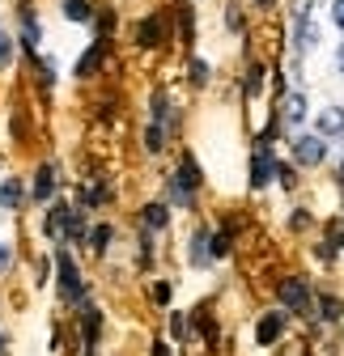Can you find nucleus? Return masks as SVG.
I'll list each match as a JSON object with an SVG mask.
<instances>
[{"label": "nucleus", "mask_w": 344, "mask_h": 356, "mask_svg": "<svg viewBox=\"0 0 344 356\" xmlns=\"http://www.w3.org/2000/svg\"><path fill=\"white\" fill-rule=\"evenodd\" d=\"M327 157V140L323 136H297L293 140V161L297 165H319Z\"/></svg>", "instance_id": "obj_1"}, {"label": "nucleus", "mask_w": 344, "mask_h": 356, "mask_svg": "<svg viewBox=\"0 0 344 356\" xmlns=\"http://www.w3.org/2000/svg\"><path fill=\"white\" fill-rule=\"evenodd\" d=\"M315 123H319V136H323V140H336V136H344V111H340V106H323Z\"/></svg>", "instance_id": "obj_2"}, {"label": "nucleus", "mask_w": 344, "mask_h": 356, "mask_svg": "<svg viewBox=\"0 0 344 356\" xmlns=\"http://www.w3.org/2000/svg\"><path fill=\"white\" fill-rule=\"evenodd\" d=\"M56 263H60V293H64L68 301H77V297H81V276H77L72 259H68V254H60Z\"/></svg>", "instance_id": "obj_3"}, {"label": "nucleus", "mask_w": 344, "mask_h": 356, "mask_svg": "<svg viewBox=\"0 0 344 356\" xmlns=\"http://www.w3.org/2000/svg\"><path fill=\"white\" fill-rule=\"evenodd\" d=\"M272 153L268 149H260V157L251 161V187H268V178H272Z\"/></svg>", "instance_id": "obj_4"}, {"label": "nucleus", "mask_w": 344, "mask_h": 356, "mask_svg": "<svg viewBox=\"0 0 344 356\" xmlns=\"http://www.w3.org/2000/svg\"><path fill=\"white\" fill-rule=\"evenodd\" d=\"M281 301H285V305H293V309H302V305L311 301V293H306V284H302V280H285V284H281Z\"/></svg>", "instance_id": "obj_5"}, {"label": "nucleus", "mask_w": 344, "mask_h": 356, "mask_svg": "<svg viewBox=\"0 0 344 356\" xmlns=\"http://www.w3.org/2000/svg\"><path fill=\"white\" fill-rule=\"evenodd\" d=\"M52 191H56V170L52 165H38V174H34V200H52Z\"/></svg>", "instance_id": "obj_6"}, {"label": "nucleus", "mask_w": 344, "mask_h": 356, "mask_svg": "<svg viewBox=\"0 0 344 356\" xmlns=\"http://www.w3.org/2000/svg\"><path fill=\"white\" fill-rule=\"evenodd\" d=\"M285 123H289V127L306 123V94H289V98H285Z\"/></svg>", "instance_id": "obj_7"}, {"label": "nucleus", "mask_w": 344, "mask_h": 356, "mask_svg": "<svg viewBox=\"0 0 344 356\" xmlns=\"http://www.w3.org/2000/svg\"><path fill=\"white\" fill-rule=\"evenodd\" d=\"M281 323H285L281 314H264L260 327H255V339H260V343H272V339L281 335Z\"/></svg>", "instance_id": "obj_8"}, {"label": "nucleus", "mask_w": 344, "mask_h": 356, "mask_svg": "<svg viewBox=\"0 0 344 356\" xmlns=\"http://www.w3.org/2000/svg\"><path fill=\"white\" fill-rule=\"evenodd\" d=\"M22 200H26V191H22V183H17V178H9V183H0V208H22Z\"/></svg>", "instance_id": "obj_9"}, {"label": "nucleus", "mask_w": 344, "mask_h": 356, "mask_svg": "<svg viewBox=\"0 0 344 356\" xmlns=\"http://www.w3.org/2000/svg\"><path fill=\"white\" fill-rule=\"evenodd\" d=\"M166 216H170V208H166V204H149V208L141 212L145 229H166Z\"/></svg>", "instance_id": "obj_10"}, {"label": "nucleus", "mask_w": 344, "mask_h": 356, "mask_svg": "<svg viewBox=\"0 0 344 356\" xmlns=\"http://www.w3.org/2000/svg\"><path fill=\"white\" fill-rule=\"evenodd\" d=\"M208 259H212V250H208V234L200 229V234L191 238V263H196V267H204Z\"/></svg>", "instance_id": "obj_11"}, {"label": "nucleus", "mask_w": 344, "mask_h": 356, "mask_svg": "<svg viewBox=\"0 0 344 356\" xmlns=\"http://www.w3.org/2000/svg\"><path fill=\"white\" fill-rule=\"evenodd\" d=\"M98 60H102V42H94V47H90V56H85V60L77 64V76H90V72L98 68Z\"/></svg>", "instance_id": "obj_12"}, {"label": "nucleus", "mask_w": 344, "mask_h": 356, "mask_svg": "<svg viewBox=\"0 0 344 356\" xmlns=\"http://www.w3.org/2000/svg\"><path fill=\"white\" fill-rule=\"evenodd\" d=\"M64 13L72 22H90V5H85V0H64Z\"/></svg>", "instance_id": "obj_13"}, {"label": "nucleus", "mask_w": 344, "mask_h": 356, "mask_svg": "<svg viewBox=\"0 0 344 356\" xmlns=\"http://www.w3.org/2000/svg\"><path fill=\"white\" fill-rule=\"evenodd\" d=\"M157 34H162V26H157V17H149V22L141 26V42H145V47H153V42H157Z\"/></svg>", "instance_id": "obj_14"}, {"label": "nucleus", "mask_w": 344, "mask_h": 356, "mask_svg": "<svg viewBox=\"0 0 344 356\" xmlns=\"http://www.w3.org/2000/svg\"><path fill=\"white\" fill-rule=\"evenodd\" d=\"M297 42H302V47H315V42H319V30H315V22L297 26Z\"/></svg>", "instance_id": "obj_15"}, {"label": "nucleus", "mask_w": 344, "mask_h": 356, "mask_svg": "<svg viewBox=\"0 0 344 356\" xmlns=\"http://www.w3.org/2000/svg\"><path fill=\"white\" fill-rule=\"evenodd\" d=\"M293 22H297V26L311 22V0H293Z\"/></svg>", "instance_id": "obj_16"}, {"label": "nucleus", "mask_w": 344, "mask_h": 356, "mask_svg": "<svg viewBox=\"0 0 344 356\" xmlns=\"http://www.w3.org/2000/svg\"><path fill=\"white\" fill-rule=\"evenodd\" d=\"M145 145H149V153H157V149H162V127H157V123L145 131Z\"/></svg>", "instance_id": "obj_17"}, {"label": "nucleus", "mask_w": 344, "mask_h": 356, "mask_svg": "<svg viewBox=\"0 0 344 356\" xmlns=\"http://www.w3.org/2000/svg\"><path fill=\"white\" fill-rule=\"evenodd\" d=\"M34 42H38V22L26 17V47H34Z\"/></svg>", "instance_id": "obj_18"}, {"label": "nucleus", "mask_w": 344, "mask_h": 356, "mask_svg": "<svg viewBox=\"0 0 344 356\" xmlns=\"http://www.w3.org/2000/svg\"><path fill=\"white\" fill-rule=\"evenodd\" d=\"M260 85H264V68H255V72H251V85H247V94H260Z\"/></svg>", "instance_id": "obj_19"}, {"label": "nucleus", "mask_w": 344, "mask_h": 356, "mask_svg": "<svg viewBox=\"0 0 344 356\" xmlns=\"http://www.w3.org/2000/svg\"><path fill=\"white\" fill-rule=\"evenodd\" d=\"M191 81H196V85H204V81H208V68H204V64H200V60H196V64H191Z\"/></svg>", "instance_id": "obj_20"}, {"label": "nucleus", "mask_w": 344, "mask_h": 356, "mask_svg": "<svg viewBox=\"0 0 344 356\" xmlns=\"http://www.w3.org/2000/svg\"><path fill=\"white\" fill-rule=\"evenodd\" d=\"M153 301L166 305V301H170V284H153Z\"/></svg>", "instance_id": "obj_21"}, {"label": "nucleus", "mask_w": 344, "mask_h": 356, "mask_svg": "<svg viewBox=\"0 0 344 356\" xmlns=\"http://www.w3.org/2000/svg\"><path fill=\"white\" fill-rule=\"evenodd\" d=\"M170 331H175V335H187V318L175 314V318H170Z\"/></svg>", "instance_id": "obj_22"}, {"label": "nucleus", "mask_w": 344, "mask_h": 356, "mask_svg": "<svg viewBox=\"0 0 344 356\" xmlns=\"http://www.w3.org/2000/svg\"><path fill=\"white\" fill-rule=\"evenodd\" d=\"M289 220H293V229H306V225H311V212H293Z\"/></svg>", "instance_id": "obj_23"}, {"label": "nucleus", "mask_w": 344, "mask_h": 356, "mask_svg": "<svg viewBox=\"0 0 344 356\" xmlns=\"http://www.w3.org/2000/svg\"><path fill=\"white\" fill-rule=\"evenodd\" d=\"M331 13H336V17H331V22H336V26H340V30H344V0H336V9H331Z\"/></svg>", "instance_id": "obj_24"}, {"label": "nucleus", "mask_w": 344, "mask_h": 356, "mask_svg": "<svg viewBox=\"0 0 344 356\" xmlns=\"http://www.w3.org/2000/svg\"><path fill=\"white\" fill-rule=\"evenodd\" d=\"M9 263H13V250H9V246H0V272H5Z\"/></svg>", "instance_id": "obj_25"}, {"label": "nucleus", "mask_w": 344, "mask_h": 356, "mask_svg": "<svg viewBox=\"0 0 344 356\" xmlns=\"http://www.w3.org/2000/svg\"><path fill=\"white\" fill-rule=\"evenodd\" d=\"M5 60H9V38L0 34V64H5Z\"/></svg>", "instance_id": "obj_26"}, {"label": "nucleus", "mask_w": 344, "mask_h": 356, "mask_svg": "<svg viewBox=\"0 0 344 356\" xmlns=\"http://www.w3.org/2000/svg\"><path fill=\"white\" fill-rule=\"evenodd\" d=\"M336 64H340V72H344V42H340V51H336Z\"/></svg>", "instance_id": "obj_27"}, {"label": "nucleus", "mask_w": 344, "mask_h": 356, "mask_svg": "<svg viewBox=\"0 0 344 356\" xmlns=\"http://www.w3.org/2000/svg\"><path fill=\"white\" fill-rule=\"evenodd\" d=\"M255 5H272V0H255Z\"/></svg>", "instance_id": "obj_28"}, {"label": "nucleus", "mask_w": 344, "mask_h": 356, "mask_svg": "<svg viewBox=\"0 0 344 356\" xmlns=\"http://www.w3.org/2000/svg\"><path fill=\"white\" fill-rule=\"evenodd\" d=\"M340 178H344V161H340Z\"/></svg>", "instance_id": "obj_29"}]
</instances>
